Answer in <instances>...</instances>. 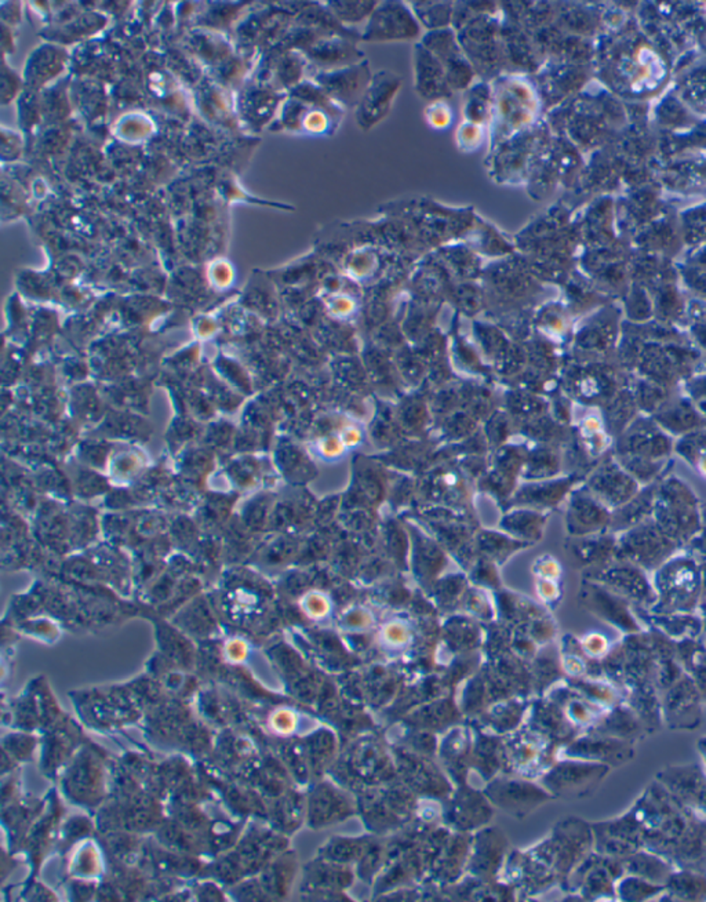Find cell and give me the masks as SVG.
Wrapping results in <instances>:
<instances>
[{"label":"cell","instance_id":"ba28073f","mask_svg":"<svg viewBox=\"0 0 706 902\" xmlns=\"http://www.w3.org/2000/svg\"><path fill=\"white\" fill-rule=\"evenodd\" d=\"M344 622H345V625L349 626V628L363 629V628H367V626L371 625L373 618H371V615H370L367 611H364V610H353V611H351L349 614L345 615Z\"/></svg>","mask_w":706,"mask_h":902},{"label":"cell","instance_id":"6da1fadb","mask_svg":"<svg viewBox=\"0 0 706 902\" xmlns=\"http://www.w3.org/2000/svg\"><path fill=\"white\" fill-rule=\"evenodd\" d=\"M418 26L410 14L403 8H395L388 4L386 8H380L371 18L367 28V39L371 40H393L415 36Z\"/></svg>","mask_w":706,"mask_h":902},{"label":"cell","instance_id":"5b68a950","mask_svg":"<svg viewBox=\"0 0 706 902\" xmlns=\"http://www.w3.org/2000/svg\"><path fill=\"white\" fill-rule=\"evenodd\" d=\"M483 131L479 124L471 122L464 123L457 133V142L465 151H475L482 145Z\"/></svg>","mask_w":706,"mask_h":902},{"label":"cell","instance_id":"7a4b0ae2","mask_svg":"<svg viewBox=\"0 0 706 902\" xmlns=\"http://www.w3.org/2000/svg\"><path fill=\"white\" fill-rule=\"evenodd\" d=\"M399 88V79L393 75H378L362 97L360 102V123L373 126L380 122L389 111L391 102Z\"/></svg>","mask_w":706,"mask_h":902},{"label":"cell","instance_id":"52a82bcc","mask_svg":"<svg viewBox=\"0 0 706 902\" xmlns=\"http://www.w3.org/2000/svg\"><path fill=\"white\" fill-rule=\"evenodd\" d=\"M306 608L313 617H324L330 611V602L320 593H313L306 599Z\"/></svg>","mask_w":706,"mask_h":902},{"label":"cell","instance_id":"8fae6325","mask_svg":"<svg viewBox=\"0 0 706 902\" xmlns=\"http://www.w3.org/2000/svg\"><path fill=\"white\" fill-rule=\"evenodd\" d=\"M538 593H540V596L544 597L545 600H549V599L556 597V595H558V588H556V585H555V582H553L552 579H545V578H542V579L538 582Z\"/></svg>","mask_w":706,"mask_h":902},{"label":"cell","instance_id":"30bf717a","mask_svg":"<svg viewBox=\"0 0 706 902\" xmlns=\"http://www.w3.org/2000/svg\"><path fill=\"white\" fill-rule=\"evenodd\" d=\"M538 574L545 579H553L559 574V566L553 560H544L537 567Z\"/></svg>","mask_w":706,"mask_h":902},{"label":"cell","instance_id":"5bb4252c","mask_svg":"<svg viewBox=\"0 0 706 902\" xmlns=\"http://www.w3.org/2000/svg\"><path fill=\"white\" fill-rule=\"evenodd\" d=\"M359 439H360L359 432L355 431V430L346 432V435H345V441H346V443H356Z\"/></svg>","mask_w":706,"mask_h":902},{"label":"cell","instance_id":"9c48e42d","mask_svg":"<svg viewBox=\"0 0 706 902\" xmlns=\"http://www.w3.org/2000/svg\"><path fill=\"white\" fill-rule=\"evenodd\" d=\"M305 127L313 133H323L329 127V119L320 111L312 112L305 119Z\"/></svg>","mask_w":706,"mask_h":902},{"label":"cell","instance_id":"7c38bea8","mask_svg":"<svg viewBox=\"0 0 706 902\" xmlns=\"http://www.w3.org/2000/svg\"><path fill=\"white\" fill-rule=\"evenodd\" d=\"M526 93H529V90H524L523 87L516 88V91H515V104H518V101H519V99H520ZM512 112H513L516 116L520 113V111L513 109V102H512V101H505V105H504V113H505V115H511Z\"/></svg>","mask_w":706,"mask_h":902},{"label":"cell","instance_id":"277c9868","mask_svg":"<svg viewBox=\"0 0 706 902\" xmlns=\"http://www.w3.org/2000/svg\"><path fill=\"white\" fill-rule=\"evenodd\" d=\"M425 116H426V120H428L429 126L433 127L435 130L447 128L453 123V119H454L451 108L446 102H443L440 99L435 101L433 104H431L428 106Z\"/></svg>","mask_w":706,"mask_h":902},{"label":"cell","instance_id":"3957f363","mask_svg":"<svg viewBox=\"0 0 706 902\" xmlns=\"http://www.w3.org/2000/svg\"><path fill=\"white\" fill-rule=\"evenodd\" d=\"M420 62L417 76L418 88L424 91V95L440 93L447 83V75L442 62L438 58H433L431 52H426Z\"/></svg>","mask_w":706,"mask_h":902},{"label":"cell","instance_id":"8992f818","mask_svg":"<svg viewBox=\"0 0 706 902\" xmlns=\"http://www.w3.org/2000/svg\"><path fill=\"white\" fill-rule=\"evenodd\" d=\"M384 639L392 646H403L410 639V632L402 622H391L382 631Z\"/></svg>","mask_w":706,"mask_h":902},{"label":"cell","instance_id":"4fadbf2b","mask_svg":"<svg viewBox=\"0 0 706 902\" xmlns=\"http://www.w3.org/2000/svg\"><path fill=\"white\" fill-rule=\"evenodd\" d=\"M341 450H342V446H341V443H340L338 441H329V442L324 445V452L329 454V455L340 454Z\"/></svg>","mask_w":706,"mask_h":902}]
</instances>
